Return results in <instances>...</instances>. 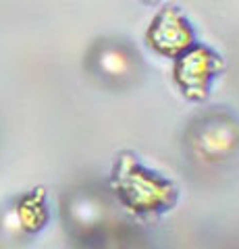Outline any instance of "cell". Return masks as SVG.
Segmentation results:
<instances>
[{
    "label": "cell",
    "instance_id": "6",
    "mask_svg": "<svg viewBox=\"0 0 239 249\" xmlns=\"http://www.w3.org/2000/svg\"><path fill=\"white\" fill-rule=\"evenodd\" d=\"M144 2H148V4H154V2H158V0H144Z\"/></svg>",
    "mask_w": 239,
    "mask_h": 249
},
{
    "label": "cell",
    "instance_id": "4",
    "mask_svg": "<svg viewBox=\"0 0 239 249\" xmlns=\"http://www.w3.org/2000/svg\"><path fill=\"white\" fill-rule=\"evenodd\" d=\"M94 67L100 77L117 83L135 77L140 62H137V54L129 46L119 42H104L94 50Z\"/></svg>",
    "mask_w": 239,
    "mask_h": 249
},
{
    "label": "cell",
    "instance_id": "1",
    "mask_svg": "<svg viewBox=\"0 0 239 249\" xmlns=\"http://www.w3.org/2000/svg\"><path fill=\"white\" fill-rule=\"evenodd\" d=\"M114 189L125 206L133 212H156L173 204L175 189L163 178L148 173L131 156H123L117 173H114Z\"/></svg>",
    "mask_w": 239,
    "mask_h": 249
},
{
    "label": "cell",
    "instance_id": "2",
    "mask_svg": "<svg viewBox=\"0 0 239 249\" xmlns=\"http://www.w3.org/2000/svg\"><path fill=\"white\" fill-rule=\"evenodd\" d=\"M221 58L210 48L191 46L181 56H177L175 65V83L185 98L204 100L210 91L214 75L221 71Z\"/></svg>",
    "mask_w": 239,
    "mask_h": 249
},
{
    "label": "cell",
    "instance_id": "3",
    "mask_svg": "<svg viewBox=\"0 0 239 249\" xmlns=\"http://www.w3.org/2000/svg\"><path fill=\"white\" fill-rule=\"evenodd\" d=\"M194 29L189 27L183 13L177 11L175 6H165L163 11H158L146 31V42L150 48L160 56L168 58L181 56L185 50L194 46Z\"/></svg>",
    "mask_w": 239,
    "mask_h": 249
},
{
    "label": "cell",
    "instance_id": "5",
    "mask_svg": "<svg viewBox=\"0 0 239 249\" xmlns=\"http://www.w3.org/2000/svg\"><path fill=\"white\" fill-rule=\"evenodd\" d=\"M19 222L21 227L29 231V232H36L44 227V222L48 220V212H46V204H44V196L42 193H32V196H25L19 204Z\"/></svg>",
    "mask_w": 239,
    "mask_h": 249
}]
</instances>
